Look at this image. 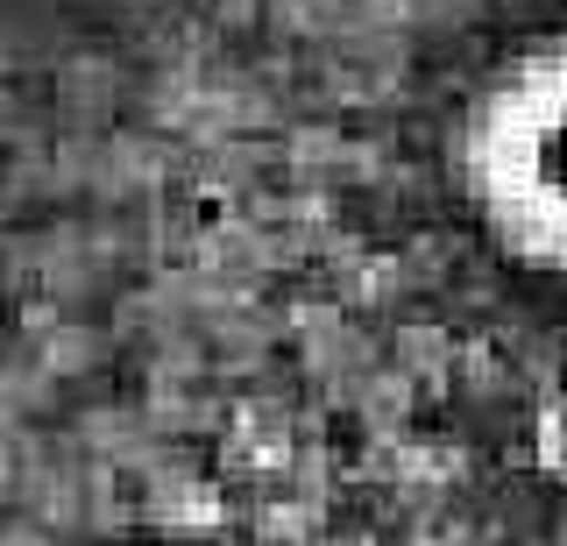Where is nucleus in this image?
Wrapping results in <instances>:
<instances>
[{"mask_svg": "<svg viewBox=\"0 0 567 546\" xmlns=\"http://www.w3.org/2000/svg\"><path fill=\"white\" fill-rule=\"evenodd\" d=\"M454 178L511 262L567 277V29L511 50L468 93Z\"/></svg>", "mask_w": 567, "mask_h": 546, "instance_id": "f257e3e1", "label": "nucleus"}]
</instances>
